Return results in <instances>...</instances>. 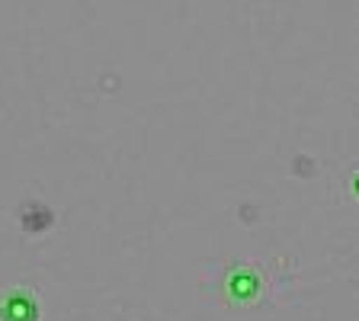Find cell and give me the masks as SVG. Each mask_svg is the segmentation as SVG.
<instances>
[{"label":"cell","mask_w":359,"mask_h":321,"mask_svg":"<svg viewBox=\"0 0 359 321\" xmlns=\"http://www.w3.org/2000/svg\"><path fill=\"white\" fill-rule=\"evenodd\" d=\"M39 306L29 289H13L0 299V321H36Z\"/></svg>","instance_id":"obj_1"}]
</instances>
